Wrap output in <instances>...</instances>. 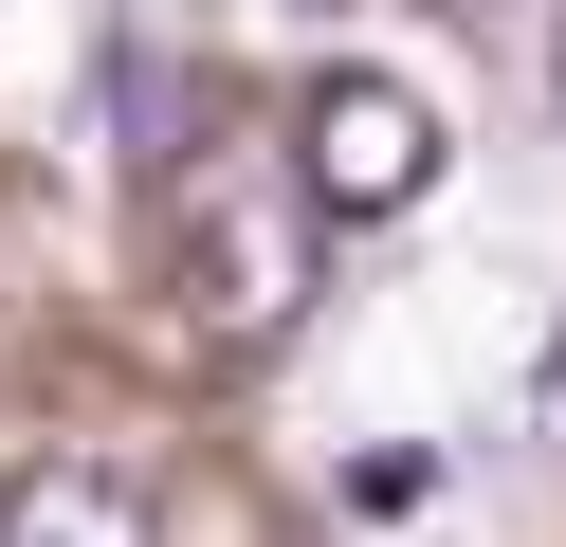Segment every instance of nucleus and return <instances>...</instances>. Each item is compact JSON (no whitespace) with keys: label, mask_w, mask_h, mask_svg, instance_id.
I'll return each instance as SVG.
<instances>
[{"label":"nucleus","mask_w":566,"mask_h":547,"mask_svg":"<svg viewBox=\"0 0 566 547\" xmlns=\"http://www.w3.org/2000/svg\"><path fill=\"white\" fill-rule=\"evenodd\" d=\"M293 182L329 219H402V201H439V92L420 73H311V109H293Z\"/></svg>","instance_id":"f03ea898"},{"label":"nucleus","mask_w":566,"mask_h":547,"mask_svg":"<svg viewBox=\"0 0 566 547\" xmlns=\"http://www.w3.org/2000/svg\"><path fill=\"white\" fill-rule=\"evenodd\" d=\"M420 493H439V456H347V474H329V511H347V529H402Z\"/></svg>","instance_id":"39448f33"},{"label":"nucleus","mask_w":566,"mask_h":547,"mask_svg":"<svg viewBox=\"0 0 566 547\" xmlns=\"http://www.w3.org/2000/svg\"><path fill=\"white\" fill-rule=\"evenodd\" d=\"M548 92H566V36H548Z\"/></svg>","instance_id":"6e6552de"},{"label":"nucleus","mask_w":566,"mask_h":547,"mask_svg":"<svg viewBox=\"0 0 566 547\" xmlns=\"http://www.w3.org/2000/svg\"><path fill=\"white\" fill-rule=\"evenodd\" d=\"M311 292H329V201H311L293 165H201V201H184V347L201 365H256V347H293L311 328Z\"/></svg>","instance_id":"f257e3e1"},{"label":"nucleus","mask_w":566,"mask_h":547,"mask_svg":"<svg viewBox=\"0 0 566 547\" xmlns=\"http://www.w3.org/2000/svg\"><path fill=\"white\" fill-rule=\"evenodd\" d=\"M530 420H548V438H566V328H548V365H530Z\"/></svg>","instance_id":"423d86ee"},{"label":"nucleus","mask_w":566,"mask_h":547,"mask_svg":"<svg viewBox=\"0 0 566 547\" xmlns=\"http://www.w3.org/2000/svg\"><path fill=\"white\" fill-rule=\"evenodd\" d=\"M0 547H165V529L111 456H19L0 474Z\"/></svg>","instance_id":"7ed1b4c3"},{"label":"nucleus","mask_w":566,"mask_h":547,"mask_svg":"<svg viewBox=\"0 0 566 547\" xmlns=\"http://www.w3.org/2000/svg\"><path fill=\"white\" fill-rule=\"evenodd\" d=\"M293 19H347V0H293Z\"/></svg>","instance_id":"0eeeda50"},{"label":"nucleus","mask_w":566,"mask_h":547,"mask_svg":"<svg viewBox=\"0 0 566 547\" xmlns=\"http://www.w3.org/2000/svg\"><path fill=\"white\" fill-rule=\"evenodd\" d=\"M111 128H128V165H184V73H165V36H111Z\"/></svg>","instance_id":"20e7f679"}]
</instances>
